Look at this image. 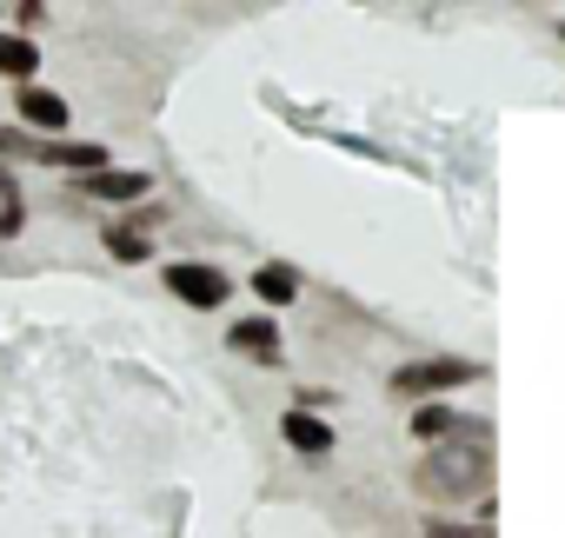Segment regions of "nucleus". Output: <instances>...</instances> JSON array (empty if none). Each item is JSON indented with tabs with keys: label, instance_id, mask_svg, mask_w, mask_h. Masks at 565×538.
I'll return each mask as SVG.
<instances>
[{
	"label": "nucleus",
	"instance_id": "0eeeda50",
	"mask_svg": "<svg viewBox=\"0 0 565 538\" xmlns=\"http://www.w3.org/2000/svg\"><path fill=\"white\" fill-rule=\"evenodd\" d=\"M253 293H259L266 306H294V300H300V273H294L287 259H266L259 273H253Z\"/></svg>",
	"mask_w": 565,
	"mask_h": 538
},
{
	"label": "nucleus",
	"instance_id": "9d476101",
	"mask_svg": "<svg viewBox=\"0 0 565 538\" xmlns=\"http://www.w3.org/2000/svg\"><path fill=\"white\" fill-rule=\"evenodd\" d=\"M41 67V47L28 34H0V74H14V80H34Z\"/></svg>",
	"mask_w": 565,
	"mask_h": 538
},
{
	"label": "nucleus",
	"instance_id": "20e7f679",
	"mask_svg": "<svg viewBox=\"0 0 565 538\" xmlns=\"http://www.w3.org/2000/svg\"><path fill=\"white\" fill-rule=\"evenodd\" d=\"M279 439H287L294 452H307V459H327V452H333V426H327L313 406H294L287 419H279Z\"/></svg>",
	"mask_w": 565,
	"mask_h": 538
},
{
	"label": "nucleus",
	"instance_id": "7ed1b4c3",
	"mask_svg": "<svg viewBox=\"0 0 565 538\" xmlns=\"http://www.w3.org/2000/svg\"><path fill=\"white\" fill-rule=\"evenodd\" d=\"M167 293L186 300L193 313H213L220 300H233V280L220 273V266H200V259H173L167 266Z\"/></svg>",
	"mask_w": 565,
	"mask_h": 538
},
{
	"label": "nucleus",
	"instance_id": "423d86ee",
	"mask_svg": "<svg viewBox=\"0 0 565 538\" xmlns=\"http://www.w3.org/2000/svg\"><path fill=\"white\" fill-rule=\"evenodd\" d=\"M74 193H94V200H114V206H127V200L153 193V180H147V173H107V166H94V173H81V186H74Z\"/></svg>",
	"mask_w": 565,
	"mask_h": 538
},
{
	"label": "nucleus",
	"instance_id": "4468645a",
	"mask_svg": "<svg viewBox=\"0 0 565 538\" xmlns=\"http://www.w3.org/2000/svg\"><path fill=\"white\" fill-rule=\"evenodd\" d=\"M0 153H34V140H21V133H0Z\"/></svg>",
	"mask_w": 565,
	"mask_h": 538
},
{
	"label": "nucleus",
	"instance_id": "2eb2a0df",
	"mask_svg": "<svg viewBox=\"0 0 565 538\" xmlns=\"http://www.w3.org/2000/svg\"><path fill=\"white\" fill-rule=\"evenodd\" d=\"M14 8H21V21H28V28L41 21V0H14Z\"/></svg>",
	"mask_w": 565,
	"mask_h": 538
},
{
	"label": "nucleus",
	"instance_id": "f257e3e1",
	"mask_svg": "<svg viewBox=\"0 0 565 538\" xmlns=\"http://www.w3.org/2000/svg\"><path fill=\"white\" fill-rule=\"evenodd\" d=\"M492 445H479V439H459V445H446V452H433V459H419L413 465V492L419 498H479L486 492V478H492V459H486Z\"/></svg>",
	"mask_w": 565,
	"mask_h": 538
},
{
	"label": "nucleus",
	"instance_id": "9b49d317",
	"mask_svg": "<svg viewBox=\"0 0 565 538\" xmlns=\"http://www.w3.org/2000/svg\"><path fill=\"white\" fill-rule=\"evenodd\" d=\"M107 252L120 259V266H140L153 246H147V226H107Z\"/></svg>",
	"mask_w": 565,
	"mask_h": 538
},
{
	"label": "nucleus",
	"instance_id": "1a4fd4ad",
	"mask_svg": "<svg viewBox=\"0 0 565 538\" xmlns=\"http://www.w3.org/2000/svg\"><path fill=\"white\" fill-rule=\"evenodd\" d=\"M34 160H54V166L94 173V166H107V147H94V140H47V147H34Z\"/></svg>",
	"mask_w": 565,
	"mask_h": 538
},
{
	"label": "nucleus",
	"instance_id": "39448f33",
	"mask_svg": "<svg viewBox=\"0 0 565 538\" xmlns=\"http://www.w3.org/2000/svg\"><path fill=\"white\" fill-rule=\"evenodd\" d=\"M226 346H233V353H246V359H259V366H279V326H273L266 313H253V320H233Z\"/></svg>",
	"mask_w": 565,
	"mask_h": 538
},
{
	"label": "nucleus",
	"instance_id": "dca6fc26",
	"mask_svg": "<svg viewBox=\"0 0 565 538\" xmlns=\"http://www.w3.org/2000/svg\"><path fill=\"white\" fill-rule=\"evenodd\" d=\"M558 34H565V28H558Z\"/></svg>",
	"mask_w": 565,
	"mask_h": 538
},
{
	"label": "nucleus",
	"instance_id": "ddd939ff",
	"mask_svg": "<svg viewBox=\"0 0 565 538\" xmlns=\"http://www.w3.org/2000/svg\"><path fill=\"white\" fill-rule=\"evenodd\" d=\"M0 233H21V186L0 180Z\"/></svg>",
	"mask_w": 565,
	"mask_h": 538
},
{
	"label": "nucleus",
	"instance_id": "6e6552de",
	"mask_svg": "<svg viewBox=\"0 0 565 538\" xmlns=\"http://www.w3.org/2000/svg\"><path fill=\"white\" fill-rule=\"evenodd\" d=\"M21 120L41 127V133H61V127H67V100L47 94V87H21Z\"/></svg>",
	"mask_w": 565,
	"mask_h": 538
},
{
	"label": "nucleus",
	"instance_id": "f8f14e48",
	"mask_svg": "<svg viewBox=\"0 0 565 538\" xmlns=\"http://www.w3.org/2000/svg\"><path fill=\"white\" fill-rule=\"evenodd\" d=\"M413 432H419V439H452V432H459V412H452V406H419V412H413Z\"/></svg>",
	"mask_w": 565,
	"mask_h": 538
},
{
	"label": "nucleus",
	"instance_id": "f03ea898",
	"mask_svg": "<svg viewBox=\"0 0 565 538\" xmlns=\"http://www.w3.org/2000/svg\"><path fill=\"white\" fill-rule=\"evenodd\" d=\"M479 366L472 359H413L393 373V392L399 399H433V392H452V386H472Z\"/></svg>",
	"mask_w": 565,
	"mask_h": 538
}]
</instances>
